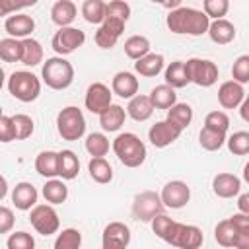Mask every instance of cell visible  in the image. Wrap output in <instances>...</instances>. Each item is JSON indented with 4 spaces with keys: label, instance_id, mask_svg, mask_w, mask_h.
<instances>
[{
    "label": "cell",
    "instance_id": "6da1fadb",
    "mask_svg": "<svg viewBox=\"0 0 249 249\" xmlns=\"http://www.w3.org/2000/svg\"><path fill=\"white\" fill-rule=\"evenodd\" d=\"M165 23L169 27L171 33L177 35H204L208 31L210 19L202 14V10H195V8H187V6H179L177 10H171L165 18Z\"/></svg>",
    "mask_w": 249,
    "mask_h": 249
},
{
    "label": "cell",
    "instance_id": "7a4b0ae2",
    "mask_svg": "<svg viewBox=\"0 0 249 249\" xmlns=\"http://www.w3.org/2000/svg\"><path fill=\"white\" fill-rule=\"evenodd\" d=\"M113 152L126 167H140L146 160V146L134 132H121L113 140Z\"/></svg>",
    "mask_w": 249,
    "mask_h": 249
},
{
    "label": "cell",
    "instance_id": "3957f363",
    "mask_svg": "<svg viewBox=\"0 0 249 249\" xmlns=\"http://www.w3.org/2000/svg\"><path fill=\"white\" fill-rule=\"evenodd\" d=\"M41 78L51 89H66L74 82V66L64 56H51L43 60Z\"/></svg>",
    "mask_w": 249,
    "mask_h": 249
},
{
    "label": "cell",
    "instance_id": "277c9868",
    "mask_svg": "<svg viewBox=\"0 0 249 249\" xmlns=\"http://www.w3.org/2000/svg\"><path fill=\"white\" fill-rule=\"evenodd\" d=\"M8 91L21 103H31L41 93V82L33 72L18 70L8 78Z\"/></svg>",
    "mask_w": 249,
    "mask_h": 249
},
{
    "label": "cell",
    "instance_id": "5b68a950",
    "mask_svg": "<svg viewBox=\"0 0 249 249\" xmlns=\"http://www.w3.org/2000/svg\"><path fill=\"white\" fill-rule=\"evenodd\" d=\"M56 130L62 140L76 142L86 134V119L82 109L68 105L56 115Z\"/></svg>",
    "mask_w": 249,
    "mask_h": 249
},
{
    "label": "cell",
    "instance_id": "8992f818",
    "mask_svg": "<svg viewBox=\"0 0 249 249\" xmlns=\"http://www.w3.org/2000/svg\"><path fill=\"white\" fill-rule=\"evenodd\" d=\"M163 241L173 245V247H179V249H200V245L204 241V235H202L200 228L191 226V224H181V222L173 220V224L167 230Z\"/></svg>",
    "mask_w": 249,
    "mask_h": 249
},
{
    "label": "cell",
    "instance_id": "52a82bcc",
    "mask_svg": "<svg viewBox=\"0 0 249 249\" xmlns=\"http://www.w3.org/2000/svg\"><path fill=\"white\" fill-rule=\"evenodd\" d=\"M189 84H196L198 88H210L218 80V66L208 58H189L185 62Z\"/></svg>",
    "mask_w": 249,
    "mask_h": 249
},
{
    "label": "cell",
    "instance_id": "ba28073f",
    "mask_svg": "<svg viewBox=\"0 0 249 249\" xmlns=\"http://www.w3.org/2000/svg\"><path fill=\"white\" fill-rule=\"evenodd\" d=\"M163 204L158 193L154 191H142L134 196L132 202V216L140 222H152V218L163 214Z\"/></svg>",
    "mask_w": 249,
    "mask_h": 249
},
{
    "label": "cell",
    "instance_id": "9c48e42d",
    "mask_svg": "<svg viewBox=\"0 0 249 249\" xmlns=\"http://www.w3.org/2000/svg\"><path fill=\"white\" fill-rule=\"evenodd\" d=\"M29 222L41 235H53L60 228L58 214L51 204H35L29 212Z\"/></svg>",
    "mask_w": 249,
    "mask_h": 249
},
{
    "label": "cell",
    "instance_id": "30bf717a",
    "mask_svg": "<svg viewBox=\"0 0 249 249\" xmlns=\"http://www.w3.org/2000/svg\"><path fill=\"white\" fill-rule=\"evenodd\" d=\"M84 43H86V33L82 29L70 25V27H60L53 35L51 47L58 56H66V54L74 53L76 49H80Z\"/></svg>",
    "mask_w": 249,
    "mask_h": 249
},
{
    "label": "cell",
    "instance_id": "8fae6325",
    "mask_svg": "<svg viewBox=\"0 0 249 249\" xmlns=\"http://www.w3.org/2000/svg\"><path fill=\"white\" fill-rule=\"evenodd\" d=\"M160 198H161V204L165 208L179 210L191 200V189L185 181L175 179V181H169V183L163 185V189L160 193Z\"/></svg>",
    "mask_w": 249,
    "mask_h": 249
},
{
    "label": "cell",
    "instance_id": "7c38bea8",
    "mask_svg": "<svg viewBox=\"0 0 249 249\" xmlns=\"http://www.w3.org/2000/svg\"><path fill=\"white\" fill-rule=\"evenodd\" d=\"M123 31H124V21L119 19V18H109L107 16L103 19V23L99 25V29L95 31L93 41L99 49H113L117 45L119 37L123 35Z\"/></svg>",
    "mask_w": 249,
    "mask_h": 249
},
{
    "label": "cell",
    "instance_id": "4fadbf2b",
    "mask_svg": "<svg viewBox=\"0 0 249 249\" xmlns=\"http://www.w3.org/2000/svg\"><path fill=\"white\" fill-rule=\"evenodd\" d=\"M130 243V230L123 222H111L105 226L101 235L103 249H126Z\"/></svg>",
    "mask_w": 249,
    "mask_h": 249
},
{
    "label": "cell",
    "instance_id": "5bb4252c",
    "mask_svg": "<svg viewBox=\"0 0 249 249\" xmlns=\"http://www.w3.org/2000/svg\"><path fill=\"white\" fill-rule=\"evenodd\" d=\"M181 132L183 130L179 126H175L173 123H169V121H158L156 124L150 126L148 140H150V144L154 148H165V146L173 144L181 136Z\"/></svg>",
    "mask_w": 249,
    "mask_h": 249
},
{
    "label": "cell",
    "instance_id": "9a60e30c",
    "mask_svg": "<svg viewBox=\"0 0 249 249\" xmlns=\"http://www.w3.org/2000/svg\"><path fill=\"white\" fill-rule=\"evenodd\" d=\"M111 95H113V93H111V89H109L105 84H101V82L91 84V86L88 88L86 99H84L86 109H88L89 113L101 115V113L111 105Z\"/></svg>",
    "mask_w": 249,
    "mask_h": 249
},
{
    "label": "cell",
    "instance_id": "2e32d148",
    "mask_svg": "<svg viewBox=\"0 0 249 249\" xmlns=\"http://www.w3.org/2000/svg\"><path fill=\"white\" fill-rule=\"evenodd\" d=\"M4 29L8 31V35L12 39H18V41H23L27 39L33 29H35V21L31 16L27 14H12L10 18H6L4 21Z\"/></svg>",
    "mask_w": 249,
    "mask_h": 249
},
{
    "label": "cell",
    "instance_id": "e0dca14e",
    "mask_svg": "<svg viewBox=\"0 0 249 249\" xmlns=\"http://www.w3.org/2000/svg\"><path fill=\"white\" fill-rule=\"evenodd\" d=\"M111 93L123 99H132L138 95V78L132 72H117L111 82Z\"/></svg>",
    "mask_w": 249,
    "mask_h": 249
},
{
    "label": "cell",
    "instance_id": "ac0fdd59",
    "mask_svg": "<svg viewBox=\"0 0 249 249\" xmlns=\"http://www.w3.org/2000/svg\"><path fill=\"white\" fill-rule=\"evenodd\" d=\"M245 99V89L241 84L228 80L218 88V101L224 109H235L241 105V101Z\"/></svg>",
    "mask_w": 249,
    "mask_h": 249
},
{
    "label": "cell",
    "instance_id": "d6986e66",
    "mask_svg": "<svg viewBox=\"0 0 249 249\" xmlns=\"http://www.w3.org/2000/svg\"><path fill=\"white\" fill-rule=\"evenodd\" d=\"M212 191L220 198H231L241 191V179L233 173H218L212 179Z\"/></svg>",
    "mask_w": 249,
    "mask_h": 249
},
{
    "label": "cell",
    "instance_id": "ffe728a7",
    "mask_svg": "<svg viewBox=\"0 0 249 249\" xmlns=\"http://www.w3.org/2000/svg\"><path fill=\"white\" fill-rule=\"evenodd\" d=\"M37 198H39L37 189L27 181L18 183L12 191V202L18 210H31L37 204Z\"/></svg>",
    "mask_w": 249,
    "mask_h": 249
},
{
    "label": "cell",
    "instance_id": "44dd1931",
    "mask_svg": "<svg viewBox=\"0 0 249 249\" xmlns=\"http://www.w3.org/2000/svg\"><path fill=\"white\" fill-rule=\"evenodd\" d=\"M76 14H78V8L70 0H56L51 8V19L58 27H70L72 21L76 19Z\"/></svg>",
    "mask_w": 249,
    "mask_h": 249
},
{
    "label": "cell",
    "instance_id": "7402d4cb",
    "mask_svg": "<svg viewBox=\"0 0 249 249\" xmlns=\"http://www.w3.org/2000/svg\"><path fill=\"white\" fill-rule=\"evenodd\" d=\"M206 33L210 35V39L216 45H228V43H231L235 39V27L228 19H214V21H210Z\"/></svg>",
    "mask_w": 249,
    "mask_h": 249
},
{
    "label": "cell",
    "instance_id": "603a6c76",
    "mask_svg": "<svg viewBox=\"0 0 249 249\" xmlns=\"http://www.w3.org/2000/svg\"><path fill=\"white\" fill-rule=\"evenodd\" d=\"M124 117H126L124 109H123L121 105H117V103H111V105L99 115V124H101V128H103L105 132H117V130L124 124Z\"/></svg>",
    "mask_w": 249,
    "mask_h": 249
},
{
    "label": "cell",
    "instance_id": "cb8c5ba5",
    "mask_svg": "<svg viewBox=\"0 0 249 249\" xmlns=\"http://www.w3.org/2000/svg\"><path fill=\"white\" fill-rule=\"evenodd\" d=\"M130 119H134L136 123H144L152 117L154 113V107L150 103V97L148 95H134L128 105H126V111H124Z\"/></svg>",
    "mask_w": 249,
    "mask_h": 249
},
{
    "label": "cell",
    "instance_id": "d4e9b609",
    "mask_svg": "<svg viewBox=\"0 0 249 249\" xmlns=\"http://www.w3.org/2000/svg\"><path fill=\"white\" fill-rule=\"evenodd\" d=\"M35 169L41 177L54 179L58 175V152L45 150L35 158Z\"/></svg>",
    "mask_w": 249,
    "mask_h": 249
},
{
    "label": "cell",
    "instance_id": "484cf974",
    "mask_svg": "<svg viewBox=\"0 0 249 249\" xmlns=\"http://www.w3.org/2000/svg\"><path fill=\"white\" fill-rule=\"evenodd\" d=\"M163 70V56L156 53H148L140 60L134 62V72L144 78H154Z\"/></svg>",
    "mask_w": 249,
    "mask_h": 249
},
{
    "label": "cell",
    "instance_id": "4316f807",
    "mask_svg": "<svg viewBox=\"0 0 249 249\" xmlns=\"http://www.w3.org/2000/svg\"><path fill=\"white\" fill-rule=\"evenodd\" d=\"M43 58H45V53H43V47L37 39L27 37V39L21 41V60H19L21 64L37 66V64L43 62Z\"/></svg>",
    "mask_w": 249,
    "mask_h": 249
},
{
    "label": "cell",
    "instance_id": "83f0119b",
    "mask_svg": "<svg viewBox=\"0 0 249 249\" xmlns=\"http://www.w3.org/2000/svg\"><path fill=\"white\" fill-rule=\"evenodd\" d=\"M150 103H152V107L154 109H169V107H173L175 103H177V93H175V89L173 88H169V86H165V84H161V86H156L152 91H150Z\"/></svg>",
    "mask_w": 249,
    "mask_h": 249
},
{
    "label": "cell",
    "instance_id": "f1b7e54d",
    "mask_svg": "<svg viewBox=\"0 0 249 249\" xmlns=\"http://www.w3.org/2000/svg\"><path fill=\"white\" fill-rule=\"evenodd\" d=\"M80 171V160L72 150H62L58 152V177L62 181H70L78 175Z\"/></svg>",
    "mask_w": 249,
    "mask_h": 249
},
{
    "label": "cell",
    "instance_id": "f546056e",
    "mask_svg": "<svg viewBox=\"0 0 249 249\" xmlns=\"http://www.w3.org/2000/svg\"><path fill=\"white\" fill-rule=\"evenodd\" d=\"M165 86L177 89V88H185L189 84V76H187V66L185 60H175L165 68Z\"/></svg>",
    "mask_w": 249,
    "mask_h": 249
},
{
    "label": "cell",
    "instance_id": "4dcf8cb0",
    "mask_svg": "<svg viewBox=\"0 0 249 249\" xmlns=\"http://www.w3.org/2000/svg\"><path fill=\"white\" fill-rule=\"evenodd\" d=\"M88 171H89V177L99 185L111 183L113 179V167L105 158H91L88 161Z\"/></svg>",
    "mask_w": 249,
    "mask_h": 249
},
{
    "label": "cell",
    "instance_id": "1f68e13d",
    "mask_svg": "<svg viewBox=\"0 0 249 249\" xmlns=\"http://www.w3.org/2000/svg\"><path fill=\"white\" fill-rule=\"evenodd\" d=\"M41 193H43L45 200L51 202V204H62L68 198V187L64 185L62 179H49L43 185Z\"/></svg>",
    "mask_w": 249,
    "mask_h": 249
},
{
    "label": "cell",
    "instance_id": "d6a6232c",
    "mask_svg": "<svg viewBox=\"0 0 249 249\" xmlns=\"http://www.w3.org/2000/svg\"><path fill=\"white\" fill-rule=\"evenodd\" d=\"M165 121H169L175 126H179L181 130H185L193 121V107L189 103H175L173 107L167 109Z\"/></svg>",
    "mask_w": 249,
    "mask_h": 249
},
{
    "label": "cell",
    "instance_id": "836d02e7",
    "mask_svg": "<svg viewBox=\"0 0 249 249\" xmlns=\"http://www.w3.org/2000/svg\"><path fill=\"white\" fill-rule=\"evenodd\" d=\"M150 53V39L144 35H132L124 41V54L132 60H140Z\"/></svg>",
    "mask_w": 249,
    "mask_h": 249
},
{
    "label": "cell",
    "instance_id": "e575fe53",
    "mask_svg": "<svg viewBox=\"0 0 249 249\" xmlns=\"http://www.w3.org/2000/svg\"><path fill=\"white\" fill-rule=\"evenodd\" d=\"M80 12H82V16L88 23H95V25L99 23L101 25L103 19H105V2H101V0H84Z\"/></svg>",
    "mask_w": 249,
    "mask_h": 249
},
{
    "label": "cell",
    "instance_id": "d590c367",
    "mask_svg": "<svg viewBox=\"0 0 249 249\" xmlns=\"http://www.w3.org/2000/svg\"><path fill=\"white\" fill-rule=\"evenodd\" d=\"M86 150L91 158H103L109 152V140L103 132H91L86 138Z\"/></svg>",
    "mask_w": 249,
    "mask_h": 249
},
{
    "label": "cell",
    "instance_id": "8d00e7d4",
    "mask_svg": "<svg viewBox=\"0 0 249 249\" xmlns=\"http://www.w3.org/2000/svg\"><path fill=\"white\" fill-rule=\"evenodd\" d=\"M235 235H237V230H235V226L230 222V218L218 222V226H216V230H214V239H216L218 245H222V247H233Z\"/></svg>",
    "mask_w": 249,
    "mask_h": 249
},
{
    "label": "cell",
    "instance_id": "74e56055",
    "mask_svg": "<svg viewBox=\"0 0 249 249\" xmlns=\"http://www.w3.org/2000/svg\"><path fill=\"white\" fill-rule=\"evenodd\" d=\"M198 142H200V146H202L204 150H208V152H216V150H220V148L226 144V134L202 126L200 132H198Z\"/></svg>",
    "mask_w": 249,
    "mask_h": 249
},
{
    "label": "cell",
    "instance_id": "f35d334b",
    "mask_svg": "<svg viewBox=\"0 0 249 249\" xmlns=\"http://www.w3.org/2000/svg\"><path fill=\"white\" fill-rule=\"evenodd\" d=\"M82 247V233L76 228L62 230L54 239V249H80Z\"/></svg>",
    "mask_w": 249,
    "mask_h": 249
},
{
    "label": "cell",
    "instance_id": "ab89813d",
    "mask_svg": "<svg viewBox=\"0 0 249 249\" xmlns=\"http://www.w3.org/2000/svg\"><path fill=\"white\" fill-rule=\"evenodd\" d=\"M0 60L4 62H19L21 60V41L6 37L0 41Z\"/></svg>",
    "mask_w": 249,
    "mask_h": 249
},
{
    "label": "cell",
    "instance_id": "60d3db41",
    "mask_svg": "<svg viewBox=\"0 0 249 249\" xmlns=\"http://www.w3.org/2000/svg\"><path fill=\"white\" fill-rule=\"evenodd\" d=\"M226 144L233 156H247L249 154V132L247 130L233 132L230 138H226Z\"/></svg>",
    "mask_w": 249,
    "mask_h": 249
},
{
    "label": "cell",
    "instance_id": "b9f144b4",
    "mask_svg": "<svg viewBox=\"0 0 249 249\" xmlns=\"http://www.w3.org/2000/svg\"><path fill=\"white\" fill-rule=\"evenodd\" d=\"M12 123H14V130H16V140H25L33 134L35 130V124H33V119L29 115H23V113H18L12 117Z\"/></svg>",
    "mask_w": 249,
    "mask_h": 249
},
{
    "label": "cell",
    "instance_id": "7bdbcfd3",
    "mask_svg": "<svg viewBox=\"0 0 249 249\" xmlns=\"http://www.w3.org/2000/svg\"><path fill=\"white\" fill-rule=\"evenodd\" d=\"M230 10V2L228 0H204L202 2V14L210 19H224V16Z\"/></svg>",
    "mask_w": 249,
    "mask_h": 249
},
{
    "label": "cell",
    "instance_id": "ee69618b",
    "mask_svg": "<svg viewBox=\"0 0 249 249\" xmlns=\"http://www.w3.org/2000/svg\"><path fill=\"white\" fill-rule=\"evenodd\" d=\"M204 128H210V130H216V132H228L230 128V117L224 113V111H210L206 117H204Z\"/></svg>",
    "mask_w": 249,
    "mask_h": 249
},
{
    "label": "cell",
    "instance_id": "f6af8a7d",
    "mask_svg": "<svg viewBox=\"0 0 249 249\" xmlns=\"http://www.w3.org/2000/svg\"><path fill=\"white\" fill-rule=\"evenodd\" d=\"M8 249H35V239L27 231H14L6 241Z\"/></svg>",
    "mask_w": 249,
    "mask_h": 249
},
{
    "label": "cell",
    "instance_id": "bcb514c9",
    "mask_svg": "<svg viewBox=\"0 0 249 249\" xmlns=\"http://www.w3.org/2000/svg\"><path fill=\"white\" fill-rule=\"evenodd\" d=\"M231 76H233V82H237L241 86L249 82V54H241L235 58V62L231 66Z\"/></svg>",
    "mask_w": 249,
    "mask_h": 249
},
{
    "label": "cell",
    "instance_id": "7dc6e473",
    "mask_svg": "<svg viewBox=\"0 0 249 249\" xmlns=\"http://www.w3.org/2000/svg\"><path fill=\"white\" fill-rule=\"evenodd\" d=\"M119 18L126 23V19L130 18V6L123 0H113V2H105V18Z\"/></svg>",
    "mask_w": 249,
    "mask_h": 249
},
{
    "label": "cell",
    "instance_id": "c3c4849f",
    "mask_svg": "<svg viewBox=\"0 0 249 249\" xmlns=\"http://www.w3.org/2000/svg\"><path fill=\"white\" fill-rule=\"evenodd\" d=\"M35 0H29V2H16V0H0V18L4 16H12V14H18V10H23L27 6H33Z\"/></svg>",
    "mask_w": 249,
    "mask_h": 249
},
{
    "label": "cell",
    "instance_id": "681fc988",
    "mask_svg": "<svg viewBox=\"0 0 249 249\" xmlns=\"http://www.w3.org/2000/svg\"><path fill=\"white\" fill-rule=\"evenodd\" d=\"M16 140V130H14V123H12V117H6L2 115L0 117V142H12Z\"/></svg>",
    "mask_w": 249,
    "mask_h": 249
},
{
    "label": "cell",
    "instance_id": "f907efd6",
    "mask_svg": "<svg viewBox=\"0 0 249 249\" xmlns=\"http://www.w3.org/2000/svg\"><path fill=\"white\" fill-rule=\"evenodd\" d=\"M16 218L8 206H0V233H10L14 230Z\"/></svg>",
    "mask_w": 249,
    "mask_h": 249
},
{
    "label": "cell",
    "instance_id": "816d5d0a",
    "mask_svg": "<svg viewBox=\"0 0 249 249\" xmlns=\"http://www.w3.org/2000/svg\"><path fill=\"white\" fill-rule=\"evenodd\" d=\"M235 249H249V230H237V235L233 239Z\"/></svg>",
    "mask_w": 249,
    "mask_h": 249
},
{
    "label": "cell",
    "instance_id": "f5cc1de1",
    "mask_svg": "<svg viewBox=\"0 0 249 249\" xmlns=\"http://www.w3.org/2000/svg\"><path fill=\"white\" fill-rule=\"evenodd\" d=\"M230 222L235 226V230H249V214L237 212V214H233L230 218Z\"/></svg>",
    "mask_w": 249,
    "mask_h": 249
},
{
    "label": "cell",
    "instance_id": "db71d44e",
    "mask_svg": "<svg viewBox=\"0 0 249 249\" xmlns=\"http://www.w3.org/2000/svg\"><path fill=\"white\" fill-rule=\"evenodd\" d=\"M237 208H239L241 214H249V193L239 195V198H237Z\"/></svg>",
    "mask_w": 249,
    "mask_h": 249
},
{
    "label": "cell",
    "instance_id": "11a10c76",
    "mask_svg": "<svg viewBox=\"0 0 249 249\" xmlns=\"http://www.w3.org/2000/svg\"><path fill=\"white\" fill-rule=\"evenodd\" d=\"M6 195H8V181L4 175H0V200H4Z\"/></svg>",
    "mask_w": 249,
    "mask_h": 249
},
{
    "label": "cell",
    "instance_id": "9f6ffc18",
    "mask_svg": "<svg viewBox=\"0 0 249 249\" xmlns=\"http://www.w3.org/2000/svg\"><path fill=\"white\" fill-rule=\"evenodd\" d=\"M247 109H249V99H243V101H241V119H243V121H249Z\"/></svg>",
    "mask_w": 249,
    "mask_h": 249
},
{
    "label": "cell",
    "instance_id": "6f0895ef",
    "mask_svg": "<svg viewBox=\"0 0 249 249\" xmlns=\"http://www.w3.org/2000/svg\"><path fill=\"white\" fill-rule=\"evenodd\" d=\"M4 80H6V74H4V70H2V66H0V89H2V86H4Z\"/></svg>",
    "mask_w": 249,
    "mask_h": 249
},
{
    "label": "cell",
    "instance_id": "680465c9",
    "mask_svg": "<svg viewBox=\"0 0 249 249\" xmlns=\"http://www.w3.org/2000/svg\"><path fill=\"white\" fill-rule=\"evenodd\" d=\"M2 115H4V113H2V107H0V117H2Z\"/></svg>",
    "mask_w": 249,
    "mask_h": 249
},
{
    "label": "cell",
    "instance_id": "91938a15",
    "mask_svg": "<svg viewBox=\"0 0 249 249\" xmlns=\"http://www.w3.org/2000/svg\"><path fill=\"white\" fill-rule=\"evenodd\" d=\"M101 249H103V247H101Z\"/></svg>",
    "mask_w": 249,
    "mask_h": 249
}]
</instances>
